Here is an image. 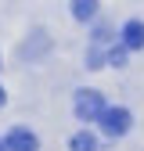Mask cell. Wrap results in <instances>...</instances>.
<instances>
[{
    "instance_id": "6da1fadb",
    "label": "cell",
    "mask_w": 144,
    "mask_h": 151,
    "mask_svg": "<svg viewBox=\"0 0 144 151\" xmlns=\"http://www.w3.org/2000/svg\"><path fill=\"white\" fill-rule=\"evenodd\" d=\"M104 111H108V108H104V97H101L97 90H79V93H76V115H79L83 122L101 119Z\"/></svg>"
},
{
    "instance_id": "7a4b0ae2",
    "label": "cell",
    "mask_w": 144,
    "mask_h": 151,
    "mask_svg": "<svg viewBox=\"0 0 144 151\" xmlns=\"http://www.w3.org/2000/svg\"><path fill=\"white\" fill-rule=\"evenodd\" d=\"M97 122H101V129H104L108 137H122L126 129H130V122H133V119H130V111H126V108H108Z\"/></svg>"
},
{
    "instance_id": "3957f363",
    "label": "cell",
    "mask_w": 144,
    "mask_h": 151,
    "mask_svg": "<svg viewBox=\"0 0 144 151\" xmlns=\"http://www.w3.org/2000/svg\"><path fill=\"white\" fill-rule=\"evenodd\" d=\"M4 147H7V151H36V147H40V140H36V133H29V129H22V126H14L11 133L4 137Z\"/></svg>"
},
{
    "instance_id": "277c9868",
    "label": "cell",
    "mask_w": 144,
    "mask_h": 151,
    "mask_svg": "<svg viewBox=\"0 0 144 151\" xmlns=\"http://www.w3.org/2000/svg\"><path fill=\"white\" fill-rule=\"evenodd\" d=\"M122 47L126 50H140L144 47V22H126L122 25Z\"/></svg>"
},
{
    "instance_id": "5b68a950",
    "label": "cell",
    "mask_w": 144,
    "mask_h": 151,
    "mask_svg": "<svg viewBox=\"0 0 144 151\" xmlns=\"http://www.w3.org/2000/svg\"><path fill=\"white\" fill-rule=\"evenodd\" d=\"M68 147L72 151H97V140L90 137V133H76V137L68 140Z\"/></svg>"
},
{
    "instance_id": "8992f818",
    "label": "cell",
    "mask_w": 144,
    "mask_h": 151,
    "mask_svg": "<svg viewBox=\"0 0 144 151\" xmlns=\"http://www.w3.org/2000/svg\"><path fill=\"white\" fill-rule=\"evenodd\" d=\"M72 14H76V18H94L97 4H94V0H79V4H72Z\"/></svg>"
},
{
    "instance_id": "52a82bcc",
    "label": "cell",
    "mask_w": 144,
    "mask_h": 151,
    "mask_svg": "<svg viewBox=\"0 0 144 151\" xmlns=\"http://www.w3.org/2000/svg\"><path fill=\"white\" fill-rule=\"evenodd\" d=\"M122 61H126V47H115L108 54V65H122Z\"/></svg>"
},
{
    "instance_id": "ba28073f",
    "label": "cell",
    "mask_w": 144,
    "mask_h": 151,
    "mask_svg": "<svg viewBox=\"0 0 144 151\" xmlns=\"http://www.w3.org/2000/svg\"><path fill=\"white\" fill-rule=\"evenodd\" d=\"M4 101H7V93H4V86H0V108H4Z\"/></svg>"
},
{
    "instance_id": "9c48e42d",
    "label": "cell",
    "mask_w": 144,
    "mask_h": 151,
    "mask_svg": "<svg viewBox=\"0 0 144 151\" xmlns=\"http://www.w3.org/2000/svg\"><path fill=\"white\" fill-rule=\"evenodd\" d=\"M0 151H7V147H4V140H0Z\"/></svg>"
}]
</instances>
